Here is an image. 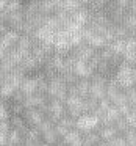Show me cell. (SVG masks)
<instances>
[{
    "label": "cell",
    "mask_w": 136,
    "mask_h": 146,
    "mask_svg": "<svg viewBox=\"0 0 136 146\" xmlns=\"http://www.w3.org/2000/svg\"><path fill=\"white\" fill-rule=\"evenodd\" d=\"M19 36H20L19 32L8 29L7 32H3L0 35V44H2V47H3L5 50H10V49L16 47L17 41H19Z\"/></svg>",
    "instance_id": "8fae6325"
},
{
    "label": "cell",
    "mask_w": 136,
    "mask_h": 146,
    "mask_svg": "<svg viewBox=\"0 0 136 146\" xmlns=\"http://www.w3.org/2000/svg\"><path fill=\"white\" fill-rule=\"evenodd\" d=\"M108 145L110 146H125V138L122 137V133H117L114 138H111L108 141Z\"/></svg>",
    "instance_id": "4dcf8cb0"
},
{
    "label": "cell",
    "mask_w": 136,
    "mask_h": 146,
    "mask_svg": "<svg viewBox=\"0 0 136 146\" xmlns=\"http://www.w3.org/2000/svg\"><path fill=\"white\" fill-rule=\"evenodd\" d=\"M41 132L36 127H28L24 132V140H22V146H38L41 143Z\"/></svg>",
    "instance_id": "5bb4252c"
},
{
    "label": "cell",
    "mask_w": 136,
    "mask_h": 146,
    "mask_svg": "<svg viewBox=\"0 0 136 146\" xmlns=\"http://www.w3.org/2000/svg\"><path fill=\"white\" fill-rule=\"evenodd\" d=\"M24 105L20 104V102H13L11 101L10 107H8V111H10V115H22L24 113Z\"/></svg>",
    "instance_id": "83f0119b"
},
{
    "label": "cell",
    "mask_w": 136,
    "mask_h": 146,
    "mask_svg": "<svg viewBox=\"0 0 136 146\" xmlns=\"http://www.w3.org/2000/svg\"><path fill=\"white\" fill-rule=\"evenodd\" d=\"M55 33H57V30L49 29V27H45V25H39L38 29L35 30V33H33V38L39 42L52 46L55 41Z\"/></svg>",
    "instance_id": "ba28073f"
},
{
    "label": "cell",
    "mask_w": 136,
    "mask_h": 146,
    "mask_svg": "<svg viewBox=\"0 0 136 146\" xmlns=\"http://www.w3.org/2000/svg\"><path fill=\"white\" fill-rule=\"evenodd\" d=\"M7 3H8V0H0V11H3V10H5Z\"/></svg>",
    "instance_id": "e575fe53"
},
{
    "label": "cell",
    "mask_w": 136,
    "mask_h": 146,
    "mask_svg": "<svg viewBox=\"0 0 136 146\" xmlns=\"http://www.w3.org/2000/svg\"><path fill=\"white\" fill-rule=\"evenodd\" d=\"M99 127H100V119L94 113H83L78 118H75V129L81 133L97 130Z\"/></svg>",
    "instance_id": "3957f363"
},
{
    "label": "cell",
    "mask_w": 136,
    "mask_h": 146,
    "mask_svg": "<svg viewBox=\"0 0 136 146\" xmlns=\"http://www.w3.org/2000/svg\"><path fill=\"white\" fill-rule=\"evenodd\" d=\"M10 118V111H8V107L5 105V102L0 99V121L8 119Z\"/></svg>",
    "instance_id": "d6a6232c"
},
{
    "label": "cell",
    "mask_w": 136,
    "mask_h": 146,
    "mask_svg": "<svg viewBox=\"0 0 136 146\" xmlns=\"http://www.w3.org/2000/svg\"><path fill=\"white\" fill-rule=\"evenodd\" d=\"M111 104L113 105H122V104H127V93H125V90H120L119 93H117L116 96H114L113 99H111Z\"/></svg>",
    "instance_id": "4316f807"
},
{
    "label": "cell",
    "mask_w": 136,
    "mask_h": 146,
    "mask_svg": "<svg viewBox=\"0 0 136 146\" xmlns=\"http://www.w3.org/2000/svg\"><path fill=\"white\" fill-rule=\"evenodd\" d=\"M97 133L102 141H110L111 138L117 135V130L114 129V126H100L97 129Z\"/></svg>",
    "instance_id": "e0dca14e"
},
{
    "label": "cell",
    "mask_w": 136,
    "mask_h": 146,
    "mask_svg": "<svg viewBox=\"0 0 136 146\" xmlns=\"http://www.w3.org/2000/svg\"><path fill=\"white\" fill-rule=\"evenodd\" d=\"M95 49H92L91 46H88L86 42H81L80 46H77V47L72 49V52L70 54L74 55V57L77 58V60H83V61H89L92 57H94L95 54Z\"/></svg>",
    "instance_id": "7c38bea8"
},
{
    "label": "cell",
    "mask_w": 136,
    "mask_h": 146,
    "mask_svg": "<svg viewBox=\"0 0 136 146\" xmlns=\"http://www.w3.org/2000/svg\"><path fill=\"white\" fill-rule=\"evenodd\" d=\"M108 47L111 49V52H113L114 55H117V57H120L122 58V55H124V49H125V39H122V38H116V39H113V41L108 44Z\"/></svg>",
    "instance_id": "ffe728a7"
},
{
    "label": "cell",
    "mask_w": 136,
    "mask_h": 146,
    "mask_svg": "<svg viewBox=\"0 0 136 146\" xmlns=\"http://www.w3.org/2000/svg\"><path fill=\"white\" fill-rule=\"evenodd\" d=\"M127 93V102L130 104V107H136V86L125 90Z\"/></svg>",
    "instance_id": "f1b7e54d"
},
{
    "label": "cell",
    "mask_w": 136,
    "mask_h": 146,
    "mask_svg": "<svg viewBox=\"0 0 136 146\" xmlns=\"http://www.w3.org/2000/svg\"><path fill=\"white\" fill-rule=\"evenodd\" d=\"M135 135H136V129H135Z\"/></svg>",
    "instance_id": "ab89813d"
},
{
    "label": "cell",
    "mask_w": 136,
    "mask_h": 146,
    "mask_svg": "<svg viewBox=\"0 0 136 146\" xmlns=\"http://www.w3.org/2000/svg\"><path fill=\"white\" fill-rule=\"evenodd\" d=\"M100 141L102 140H100V137H99L97 130L83 133V146H95V145H99Z\"/></svg>",
    "instance_id": "44dd1931"
},
{
    "label": "cell",
    "mask_w": 136,
    "mask_h": 146,
    "mask_svg": "<svg viewBox=\"0 0 136 146\" xmlns=\"http://www.w3.org/2000/svg\"><path fill=\"white\" fill-rule=\"evenodd\" d=\"M95 146H110V145H108V141H100L99 145H95Z\"/></svg>",
    "instance_id": "8d00e7d4"
},
{
    "label": "cell",
    "mask_w": 136,
    "mask_h": 146,
    "mask_svg": "<svg viewBox=\"0 0 136 146\" xmlns=\"http://www.w3.org/2000/svg\"><path fill=\"white\" fill-rule=\"evenodd\" d=\"M63 115H66V107H64L63 101H58V99H49L47 102V108H45V118L50 119L53 124L58 123Z\"/></svg>",
    "instance_id": "277c9868"
},
{
    "label": "cell",
    "mask_w": 136,
    "mask_h": 146,
    "mask_svg": "<svg viewBox=\"0 0 136 146\" xmlns=\"http://www.w3.org/2000/svg\"><path fill=\"white\" fill-rule=\"evenodd\" d=\"M64 107H66V113L69 116H72L74 119L78 118L80 115H83V98L77 94H69L64 99Z\"/></svg>",
    "instance_id": "5b68a950"
},
{
    "label": "cell",
    "mask_w": 136,
    "mask_h": 146,
    "mask_svg": "<svg viewBox=\"0 0 136 146\" xmlns=\"http://www.w3.org/2000/svg\"><path fill=\"white\" fill-rule=\"evenodd\" d=\"M38 83H39V79L38 76H25L24 80L20 82L19 85V91L22 93L24 96H30V94H36L38 93Z\"/></svg>",
    "instance_id": "9c48e42d"
},
{
    "label": "cell",
    "mask_w": 136,
    "mask_h": 146,
    "mask_svg": "<svg viewBox=\"0 0 136 146\" xmlns=\"http://www.w3.org/2000/svg\"><path fill=\"white\" fill-rule=\"evenodd\" d=\"M42 66V63L38 60L36 57H33L32 54H28L27 57H24V60L20 61L19 68L24 71L25 74H30V72H36V71H39Z\"/></svg>",
    "instance_id": "4fadbf2b"
},
{
    "label": "cell",
    "mask_w": 136,
    "mask_h": 146,
    "mask_svg": "<svg viewBox=\"0 0 136 146\" xmlns=\"http://www.w3.org/2000/svg\"><path fill=\"white\" fill-rule=\"evenodd\" d=\"M14 91H16L14 86H11L10 83L3 82L2 85H0V99H2V101H8V99L13 98Z\"/></svg>",
    "instance_id": "603a6c76"
},
{
    "label": "cell",
    "mask_w": 136,
    "mask_h": 146,
    "mask_svg": "<svg viewBox=\"0 0 136 146\" xmlns=\"http://www.w3.org/2000/svg\"><path fill=\"white\" fill-rule=\"evenodd\" d=\"M88 21H89V10L86 7L78 8L77 11L70 13V16H69V22L74 24L75 27H78V29H83L88 24Z\"/></svg>",
    "instance_id": "30bf717a"
},
{
    "label": "cell",
    "mask_w": 136,
    "mask_h": 146,
    "mask_svg": "<svg viewBox=\"0 0 136 146\" xmlns=\"http://www.w3.org/2000/svg\"><path fill=\"white\" fill-rule=\"evenodd\" d=\"M58 124H61V126H64L66 129H74L75 127V119H74L72 116H69V115H63V116L58 119Z\"/></svg>",
    "instance_id": "d4e9b609"
},
{
    "label": "cell",
    "mask_w": 136,
    "mask_h": 146,
    "mask_svg": "<svg viewBox=\"0 0 136 146\" xmlns=\"http://www.w3.org/2000/svg\"><path fill=\"white\" fill-rule=\"evenodd\" d=\"M117 111H119L120 116H127V115L130 113V110H131V107H130V104L127 102V104H122V105H117Z\"/></svg>",
    "instance_id": "836d02e7"
},
{
    "label": "cell",
    "mask_w": 136,
    "mask_h": 146,
    "mask_svg": "<svg viewBox=\"0 0 136 146\" xmlns=\"http://www.w3.org/2000/svg\"><path fill=\"white\" fill-rule=\"evenodd\" d=\"M122 137L125 138V146H136L135 129H128L127 132H124V133H122Z\"/></svg>",
    "instance_id": "484cf974"
},
{
    "label": "cell",
    "mask_w": 136,
    "mask_h": 146,
    "mask_svg": "<svg viewBox=\"0 0 136 146\" xmlns=\"http://www.w3.org/2000/svg\"><path fill=\"white\" fill-rule=\"evenodd\" d=\"M8 123H10L11 129H17L19 132H25L27 129H28V126H27V123L24 121L22 115H10V118H8Z\"/></svg>",
    "instance_id": "2e32d148"
},
{
    "label": "cell",
    "mask_w": 136,
    "mask_h": 146,
    "mask_svg": "<svg viewBox=\"0 0 136 146\" xmlns=\"http://www.w3.org/2000/svg\"><path fill=\"white\" fill-rule=\"evenodd\" d=\"M45 94L49 99H58V101L64 102V99L67 98V83L63 80L60 74L47 79V93Z\"/></svg>",
    "instance_id": "7a4b0ae2"
},
{
    "label": "cell",
    "mask_w": 136,
    "mask_h": 146,
    "mask_svg": "<svg viewBox=\"0 0 136 146\" xmlns=\"http://www.w3.org/2000/svg\"><path fill=\"white\" fill-rule=\"evenodd\" d=\"M38 146H55V145H49V143H44V141H41Z\"/></svg>",
    "instance_id": "74e56055"
},
{
    "label": "cell",
    "mask_w": 136,
    "mask_h": 146,
    "mask_svg": "<svg viewBox=\"0 0 136 146\" xmlns=\"http://www.w3.org/2000/svg\"><path fill=\"white\" fill-rule=\"evenodd\" d=\"M61 140H63V143L67 146H83V133L80 132V130H77L75 127L67 130L66 135Z\"/></svg>",
    "instance_id": "9a60e30c"
},
{
    "label": "cell",
    "mask_w": 136,
    "mask_h": 146,
    "mask_svg": "<svg viewBox=\"0 0 136 146\" xmlns=\"http://www.w3.org/2000/svg\"><path fill=\"white\" fill-rule=\"evenodd\" d=\"M89 85H91V82H89V79H78L75 82V88H77V94L80 96V98H88L89 96Z\"/></svg>",
    "instance_id": "ac0fdd59"
},
{
    "label": "cell",
    "mask_w": 136,
    "mask_h": 146,
    "mask_svg": "<svg viewBox=\"0 0 136 146\" xmlns=\"http://www.w3.org/2000/svg\"><path fill=\"white\" fill-rule=\"evenodd\" d=\"M114 129L117 130V133H124V132H127L128 129H131V127L128 126V123H127V119H125V116H119L116 121H114Z\"/></svg>",
    "instance_id": "cb8c5ba5"
},
{
    "label": "cell",
    "mask_w": 136,
    "mask_h": 146,
    "mask_svg": "<svg viewBox=\"0 0 136 146\" xmlns=\"http://www.w3.org/2000/svg\"><path fill=\"white\" fill-rule=\"evenodd\" d=\"M113 77L122 90L131 88L136 85V66H131L125 61H120V64L114 71Z\"/></svg>",
    "instance_id": "6da1fadb"
},
{
    "label": "cell",
    "mask_w": 136,
    "mask_h": 146,
    "mask_svg": "<svg viewBox=\"0 0 136 146\" xmlns=\"http://www.w3.org/2000/svg\"><path fill=\"white\" fill-rule=\"evenodd\" d=\"M131 66H136V57H135V60H133V63H131Z\"/></svg>",
    "instance_id": "f35d334b"
},
{
    "label": "cell",
    "mask_w": 136,
    "mask_h": 146,
    "mask_svg": "<svg viewBox=\"0 0 136 146\" xmlns=\"http://www.w3.org/2000/svg\"><path fill=\"white\" fill-rule=\"evenodd\" d=\"M24 24H25V14H24V8L19 11H13V13H7V25L8 29L16 30V32L22 33Z\"/></svg>",
    "instance_id": "52a82bcc"
},
{
    "label": "cell",
    "mask_w": 136,
    "mask_h": 146,
    "mask_svg": "<svg viewBox=\"0 0 136 146\" xmlns=\"http://www.w3.org/2000/svg\"><path fill=\"white\" fill-rule=\"evenodd\" d=\"M41 140L44 143H49V145H57L61 138L58 137V133L55 132L53 127H52V129H49V130H45V132L41 133Z\"/></svg>",
    "instance_id": "7402d4cb"
},
{
    "label": "cell",
    "mask_w": 136,
    "mask_h": 146,
    "mask_svg": "<svg viewBox=\"0 0 136 146\" xmlns=\"http://www.w3.org/2000/svg\"><path fill=\"white\" fill-rule=\"evenodd\" d=\"M22 140H24V133L19 132L17 129H11L8 132V143L7 146H22Z\"/></svg>",
    "instance_id": "d6986e66"
},
{
    "label": "cell",
    "mask_w": 136,
    "mask_h": 146,
    "mask_svg": "<svg viewBox=\"0 0 136 146\" xmlns=\"http://www.w3.org/2000/svg\"><path fill=\"white\" fill-rule=\"evenodd\" d=\"M22 118L28 127H38L45 119V113L39 108H25L22 113Z\"/></svg>",
    "instance_id": "8992f818"
},
{
    "label": "cell",
    "mask_w": 136,
    "mask_h": 146,
    "mask_svg": "<svg viewBox=\"0 0 136 146\" xmlns=\"http://www.w3.org/2000/svg\"><path fill=\"white\" fill-rule=\"evenodd\" d=\"M53 126H55V124H53V123H52V121H50V119H47V118H45V119H44V121H42V123H41V124H39V126H38V127H36V129H38V130H39V132H41V133H42V132H45V130H49V129H52V127H53Z\"/></svg>",
    "instance_id": "1f68e13d"
},
{
    "label": "cell",
    "mask_w": 136,
    "mask_h": 146,
    "mask_svg": "<svg viewBox=\"0 0 136 146\" xmlns=\"http://www.w3.org/2000/svg\"><path fill=\"white\" fill-rule=\"evenodd\" d=\"M5 52H7V50H5V49H3V47H2V44H0V60H2V58H3V55H5Z\"/></svg>",
    "instance_id": "d590c367"
},
{
    "label": "cell",
    "mask_w": 136,
    "mask_h": 146,
    "mask_svg": "<svg viewBox=\"0 0 136 146\" xmlns=\"http://www.w3.org/2000/svg\"><path fill=\"white\" fill-rule=\"evenodd\" d=\"M127 123H128V126L131 127V129H136V107H131V110H130V113L125 116Z\"/></svg>",
    "instance_id": "f546056e"
}]
</instances>
